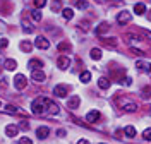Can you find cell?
<instances>
[{
  "label": "cell",
  "mask_w": 151,
  "mask_h": 144,
  "mask_svg": "<svg viewBox=\"0 0 151 144\" xmlns=\"http://www.w3.org/2000/svg\"><path fill=\"white\" fill-rule=\"evenodd\" d=\"M31 16H33V19L35 21H41V12H40V10H33Z\"/></svg>",
  "instance_id": "f1b7e54d"
},
{
  "label": "cell",
  "mask_w": 151,
  "mask_h": 144,
  "mask_svg": "<svg viewBox=\"0 0 151 144\" xmlns=\"http://www.w3.org/2000/svg\"><path fill=\"white\" fill-rule=\"evenodd\" d=\"M21 48L24 50V52H31V43H28V41H24V43H21Z\"/></svg>",
  "instance_id": "f546056e"
},
{
  "label": "cell",
  "mask_w": 151,
  "mask_h": 144,
  "mask_svg": "<svg viewBox=\"0 0 151 144\" xmlns=\"http://www.w3.org/2000/svg\"><path fill=\"white\" fill-rule=\"evenodd\" d=\"M101 144H105V143H101Z\"/></svg>",
  "instance_id": "ee69618b"
},
{
  "label": "cell",
  "mask_w": 151,
  "mask_h": 144,
  "mask_svg": "<svg viewBox=\"0 0 151 144\" xmlns=\"http://www.w3.org/2000/svg\"><path fill=\"white\" fill-rule=\"evenodd\" d=\"M7 45H9V39H5V38L0 39V48H5Z\"/></svg>",
  "instance_id": "d590c367"
},
{
  "label": "cell",
  "mask_w": 151,
  "mask_h": 144,
  "mask_svg": "<svg viewBox=\"0 0 151 144\" xmlns=\"http://www.w3.org/2000/svg\"><path fill=\"white\" fill-rule=\"evenodd\" d=\"M67 93H69V87L65 84H58V86L53 87V95L58 96V98H65Z\"/></svg>",
  "instance_id": "277c9868"
},
{
  "label": "cell",
  "mask_w": 151,
  "mask_h": 144,
  "mask_svg": "<svg viewBox=\"0 0 151 144\" xmlns=\"http://www.w3.org/2000/svg\"><path fill=\"white\" fill-rule=\"evenodd\" d=\"M62 16H64V19H72V17H74V10L72 9H64L62 10Z\"/></svg>",
  "instance_id": "7402d4cb"
},
{
  "label": "cell",
  "mask_w": 151,
  "mask_h": 144,
  "mask_svg": "<svg viewBox=\"0 0 151 144\" xmlns=\"http://www.w3.org/2000/svg\"><path fill=\"white\" fill-rule=\"evenodd\" d=\"M4 67L7 69V70H16V69H17V62H16V60H12V58H7Z\"/></svg>",
  "instance_id": "2e32d148"
},
{
  "label": "cell",
  "mask_w": 151,
  "mask_h": 144,
  "mask_svg": "<svg viewBox=\"0 0 151 144\" xmlns=\"http://www.w3.org/2000/svg\"><path fill=\"white\" fill-rule=\"evenodd\" d=\"M139 33H141V34H144V36H146V38L151 41V33L148 31V29H139Z\"/></svg>",
  "instance_id": "1f68e13d"
},
{
  "label": "cell",
  "mask_w": 151,
  "mask_h": 144,
  "mask_svg": "<svg viewBox=\"0 0 151 144\" xmlns=\"http://www.w3.org/2000/svg\"><path fill=\"white\" fill-rule=\"evenodd\" d=\"M77 144H89V141H86V139H81V141H79Z\"/></svg>",
  "instance_id": "60d3db41"
},
{
  "label": "cell",
  "mask_w": 151,
  "mask_h": 144,
  "mask_svg": "<svg viewBox=\"0 0 151 144\" xmlns=\"http://www.w3.org/2000/svg\"><path fill=\"white\" fill-rule=\"evenodd\" d=\"M108 29H110V26H108V22H101L98 28L94 29V33L98 34V36H101V34H105V33H108Z\"/></svg>",
  "instance_id": "7c38bea8"
},
{
  "label": "cell",
  "mask_w": 151,
  "mask_h": 144,
  "mask_svg": "<svg viewBox=\"0 0 151 144\" xmlns=\"http://www.w3.org/2000/svg\"><path fill=\"white\" fill-rule=\"evenodd\" d=\"M57 65L62 69V70H65V69L70 65V60H69V57L62 55V57H58V60H57Z\"/></svg>",
  "instance_id": "30bf717a"
},
{
  "label": "cell",
  "mask_w": 151,
  "mask_h": 144,
  "mask_svg": "<svg viewBox=\"0 0 151 144\" xmlns=\"http://www.w3.org/2000/svg\"><path fill=\"white\" fill-rule=\"evenodd\" d=\"M134 12H136L137 16H144V14H146V5L141 4V2H139V4H136V5H134Z\"/></svg>",
  "instance_id": "9a60e30c"
},
{
  "label": "cell",
  "mask_w": 151,
  "mask_h": 144,
  "mask_svg": "<svg viewBox=\"0 0 151 144\" xmlns=\"http://www.w3.org/2000/svg\"><path fill=\"white\" fill-rule=\"evenodd\" d=\"M19 129H22V130H28V129H29V124H28V122H21V124H19Z\"/></svg>",
  "instance_id": "e575fe53"
},
{
  "label": "cell",
  "mask_w": 151,
  "mask_h": 144,
  "mask_svg": "<svg viewBox=\"0 0 151 144\" xmlns=\"http://www.w3.org/2000/svg\"><path fill=\"white\" fill-rule=\"evenodd\" d=\"M124 82H125L127 86H131V84H132V79H131V77H125V79H124Z\"/></svg>",
  "instance_id": "74e56055"
},
{
  "label": "cell",
  "mask_w": 151,
  "mask_h": 144,
  "mask_svg": "<svg viewBox=\"0 0 151 144\" xmlns=\"http://www.w3.org/2000/svg\"><path fill=\"white\" fill-rule=\"evenodd\" d=\"M124 134H127V137H134V135H136V129H134L132 125H127V127L124 129Z\"/></svg>",
  "instance_id": "603a6c76"
},
{
  "label": "cell",
  "mask_w": 151,
  "mask_h": 144,
  "mask_svg": "<svg viewBox=\"0 0 151 144\" xmlns=\"http://www.w3.org/2000/svg\"><path fill=\"white\" fill-rule=\"evenodd\" d=\"M28 67L31 69V70H41V67H43V62L41 60H38V58H31L28 64Z\"/></svg>",
  "instance_id": "9c48e42d"
},
{
  "label": "cell",
  "mask_w": 151,
  "mask_h": 144,
  "mask_svg": "<svg viewBox=\"0 0 151 144\" xmlns=\"http://www.w3.org/2000/svg\"><path fill=\"white\" fill-rule=\"evenodd\" d=\"M0 106H2V103H0Z\"/></svg>",
  "instance_id": "7bdbcfd3"
},
{
  "label": "cell",
  "mask_w": 151,
  "mask_h": 144,
  "mask_svg": "<svg viewBox=\"0 0 151 144\" xmlns=\"http://www.w3.org/2000/svg\"><path fill=\"white\" fill-rule=\"evenodd\" d=\"M19 144H33V143H31V139H28V137H21L19 139Z\"/></svg>",
  "instance_id": "d6a6232c"
},
{
  "label": "cell",
  "mask_w": 151,
  "mask_h": 144,
  "mask_svg": "<svg viewBox=\"0 0 151 144\" xmlns=\"http://www.w3.org/2000/svg\"><path fill=\"white\" fill-rule=\"evenodd\" d=\"M131 52L134 53V55H139V57H142V55H144V52H141V50H137V48H131Z\"/></svg>",
  "instance_id": "836d02e7"
},
{
  "label": "cell",
  "mask_w": 151,
  "mask_h": 144,
  "mask_svg": "<svg viewBox=\"0 0 151 144\" xmlns=\"http://www.w3.org/2000/svg\"><path fill=\"white\" fill-rule=\"evenodd\" d=\"M132 16L131 12H127V10H122V12H119V16H117V22L119 24H127V22H131Z\"/></svg>",
  "instance_id": "3957f363"
},
{
  "label": "cell",
  "mask_w": 151,
  "mask_h": 144,
  "mask_svg": "<svg viewBox=\"0 0 151 144\" xmlns=\"http://www.w3.org/2000/svg\"><path fill=\"white\" fill-rule=\"evenodd\" d=\"M142 137H144L146 141H151V129H146V130L142 132Z\"/></svg>",
  "instance_id": "4dcf8cb0"
},
{
  "label": "cell",
  "mask_w": 151,
  "mask_h": 144,
  "mask_svg": "<svg viewBox=\"0 0 151 144\" xmlns=\"http://www.w3.org/2000/svg\"><path fill=\"white\" fill-rule=\"evenodd\" d=\"M89 55H91L93 60H100V58H101V50H100V48H93V50L89 52Z\"/></svg>",
  "instance_id": "ac0fdd59"
},
{
  "label": "cell",
  "mask_w": 151,
  "mask_h": 144,
  "mask_svg": "<svg viewBox=\"0 0 151 144\" xmlns=\"http://www.w3.org/2000/svg\"><path fill=\"white\" fill-rule=\"evenodd\" d=\"M57 48L60 50V52H69L70 50V43H65V41H62V43H58Z\"/></svg>",
  "instance_id": "d4e9b609"
},
{
  "label": "cell",
  "mask_w": 151,
  "mask_h": 144,
  "mask_svg": "<svg viewBox=\"0 0 151 144\" xmlns=\"http://www.w3.org/2000/svg\"><path fill=\"white\" fill-rule=\"evenodd\" d=\"M0 87H4V89L7 87V82H5V79H0Z\"/></svg>",
  "instance_id": "f35d334b"
},
{
  "label": "cell",
  "mask_w": 151,
  "mask_h": 144,
  "mask_svg": "<svg viewBox=\"0 0 151 144\" xmlns=\"http://www.w3.org/2000/svg\"><path fill=\"white\" fill-rule=\"evenodd\" d=\"M76 7L81 9V10H84V9H88V2H86V0H77V2H76Z\"/></svg>",
  "instance_id": "4316f807"
},
{
  "label": "cell",
  "mask_w": 151,
  "mask_h": 144,
  "mask_svg": "<svg viewBox=\"0 0 151 144\" xmlns=\"http://www.w3.org/2000/svg\"><path fill=\"white\" fill-rule=\"evenodd\" d=\"M5 113H17L19 110H17V106H14V105H5L4 108H2Z\"/></svg>",
  "instance_id": "ffe728a7"
},
{
  "label": "cell",
  "mask_w": 151,
  "mask_h": 144,
  "mask_svg": "<svg viewBox=\"0 0 151 144\" xmlns=\"http://www.w3.org/2000/svg\"><path fill=\"white\" fill-rule=\"evenodd\" d=\"M17 130H19L17 125H7V127H5V134L9 135V137H14V135H17Z\"/></svg>",
  "instance_id": "5bb4252c"
},
{
  "label": "cell",
  "mask_w": 151,
  "mask_h": 144,
  "mask_svg": "<svg viewBox=\"0 0 151 144\" xmlns=\"http://www.w3.org/2000/svg\"><path fill=\"white\" fill-rule=\"evenodd\" d=\"M57 134H58V135H65V130H64V129H60V130H57Z\"/></svg>",
  "instance_id": "ab89813d"
},
{
  "label": "cell",
  "mask_w": 151,
  "mask_h": 144,
  "mask_svg": "<svg viewBox=\"0 0 151 144\" xmlns=\"http://www.w3.org/2000/svg\"><path fill=\"white\" fill-rule=\"evenodd\" d=\"M35 47L40 48V50H47V48L50 47V41H48L45 36H38V38L35 39Z\"/></svg>",
  "instance_id": "5b68a950"
},
{
  "label": "cell",
  "mask_w": 151,
  "mask_h": 144,
  "mask_svg": "<svg viewBox=\"0 0 151 144\" xmlns=\"http://www.w3.org/2000/svg\"><path fill=\"white\" fill-rule=\"evenodd\" d=\"M141 95H142L144 100H150V98H151V86H144V87H142Z\"/></svg>",
  "instance_id": "44dd1931"
},
{
  "label": "cell",
  "mask_w": 151,
  "mask_h": 144,
  "mask_svg": "<svg viewBox=\"0 0 151 144\" xmlns=\"http://www.w3.org/2000/svg\"><path fill=\"white\" fill-rule=\"evenodd\" d=\"M48 134H50V129H48V127H38L36 129V135L40 139H47Z\"/></svg>",
  "instance_id": "4fadbf2b"
},
{
  "label": "cell",
  "mask_w": 151,
  "mask_h": 144,
  "mask_svg": "<svg viewBox=\"0 0 151 144\" xmlns=\"http://www.w3.org/2000/svg\"><path fill=\"white\" fill-rule=\"evenodd\" d=\"M124 110L129 112V113H132V112L137 110V106H136V103H124Z\"/></svg>",
  "instance_id": "cb8c5ba5"
},
{
  "label": "cell",
  "mask_w": 151,
  "mask_h": 144,
  "mask_svg": "<svg viewBox=\"0 0 151 144\" xmlns=\"http://www.w3.org/2000/svg\"><path fill=\"white\" fill-rule=\"evenodd\" d=\"M136 67H137V70H141V72H150L151 64L144 62V60H137V62H136Z\"/></svg>",
  "instance_id": "8fae6325"
},
{
  "label": "cell",
  "mask_w": 151,
  "mask_h": 144,
  "mask_svg": "<svg viewBox=\"0 0 151 144\" xmlns=\"http://www.w3.org/2000/svg\"><path fill=\"white\" fill-rule=\"evenodd\" d=\"M31 77H33L35 82H43V81L47 79V76H45L43 70H33V72H31Z\"/></svg>",
  "instance_id": "52a82bcc"
},
{
  "label": "cell",
  "mask_w": 151,
  "mask_h": 144,
  "mask_svg": "<svg viewBox=\"0 0 151 144\" xmlns=\"http://www.w3.org/2000/svg\"><path fill=\"white\" fill-rule=\"evenodd\" d=\"M58 9H60V2L55 0V2H53V5H52V10H58Z\"/></svg>",
  "instance_id": "8d00e7d4"
},
{
  "label": "cell",
  "mask_w": 151,
  "mask_h": 144,
  "mask_svg": "<svg viewBox=\"0 0 151 144\" xmlns=\"http://www.w3.org/2000/svg\"><path fill=\"white\" fill-rule=\"evenodd\" d=\"M101 118V113L98 112V110H91L88 115H86V122H89V124H93V122H98Z\"/></svg>",
  "instance_id": "8992f818"
},
{
  "label": "cell",
  "mask_w": 151,
  "mask_h": 144,
  "mask_svg": "<svg viewBox=\"0 0 151 144\" xmlns=\"http://www.w3.org/2000/svg\"><path fill=\"white\" fill-rule=\"evenodd\" d=\"M98 86L101 87V89H108V87H110V79L100 77V79H98Z\"/></svg>",
  "instance_id": "e0dca14e"
},
{
  "label": "cell",
  "mask_w": 151,
  "mask_h": 144,
  "mask_svg": "<svg viewBox=\"0 0 151 144\" xmlns=\"http://www.w3.org/2000/svg\"><path fill=\"white\" fill-rule=\"evenodd\" d=\"M14 86H16V89L22 91L24 87L28 86V79H26V76H24V74H17V76L14 77Z\"/></svg>",
  "instance_id": "7a4b0ae2"
},
{
  "label": "cell",
  "mask_w": 151,
  "mask_h": 144,
  "mask_svg": "<svg viewBox=\"0 0 151 144\" xmlns=\"http://www.w3.org/2000/svg\"><path fill=\"white\" fill-rule=\"evenodd\" d=\"M47 5V0H35V7L36 9H43Z\"/></svg>",
  "instance_id": "83f0119b"
},
{
  "label": "cell",
  "mask_w": 151,
  "mask_h": 144,
  "mask_svg": "<svg viewBox=\"0 0 151 144\" xmlns=\"http://www.w3.org/2000/svg\"><path fill=\"white\" fill-rule=\"evenodd\" d=\"M79 79H81V82H89L91 81V72H88V70H84V72H81V76H79Z\"/></svg>",
  "instance_id": "d6986e66"
},
{
  "label": "cell",
  "mask_w": 151,
  "mask_h": 144,
  "mask_svg": "<svg viewBox=\"0 0 151 144\" xmlns=\"http://www.w3.org/2000/svg\"><path fill=\"white\" fill-rule=\"evenodd\" d=\"M148 21H151V10H150V14H148Z\"/></svg>",
  "instance_id": "b9f144b4"
},
{
  "label": "cell",
  "mask_w": 151,
  "mask_h": 144,
  "mask_svg": "<svg viewBox=\"0 0 151 144\" xmlns=\"http://www.w3.org/2000/svg\"><path fill=\"white\" fill-rule=\"evenodd\" d=\"M105 45H108V47H117V39L115 38H103L101 39Z\"/></svg>",
  "instance_id": "484cf974"
},
{
  "label": "cell",
  "mask_w": 151,
  "mask_h": 144,
  "mask_svg": "<svg viewBox=\"0 0 151 144\" xmlns=\"http://www.w3.org/2000/svg\"><path fill=\"white\" fill-rule=\"evenodd\" d=\"M50 105H52V100L40 96V98H36V100L33 101L31 110H33V113H35V115H45V113L50 112Z\"/></svg>",
  "instance_id": "6da1fadb"
},
{
  "label": "cell",
  "mask_w": 151,
  "mask_h": 144,
  "mask_svg": "<svg viewBox=\"0 0 151 144\" xmlns=\"http://www.w3.org/2000/svg\"><path fill=\"white\" fill-rule=\"evenodd\" d=\"M79 103H81L79 96H70V98H69V101H67V108L76 110V108H79Z\"/></svg>",
  "instance_id": "ba28073f"
}]
</instances>
